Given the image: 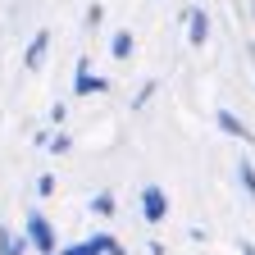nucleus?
<instances>
[{"instance_id":"1","label":"nucleus","mask_w":255,"mask_h":255,"mask_svg":"<svg viewBox=\"0 0 255 255\" xmlns=\"http://www.w3.org/2000/svg\"><path fill=\"white\" fill-rule=\"evenodd\" d=\"M23 237H27V246L37 251V255H59V237H55V223H50L41 210H27V219H23Z\"/></svg>"},{"instance_id":"2","label":"nucleus","mask_w":255,"mask_h":255,"mask_svg":"<svg viewBox=\"0 0 255 255\" xmlns=\"http://www.w3.org/2000/svg\"><path fill=\"white\" fill-rule=\"evenodd\" d=\"M59 255H128V251H123V242L114 233H91V237H82L73 246H59Z\"/></svg>"},{"instance_id":"3","label":"nucleus","mask_w":255,"mask_h":255,"mask_svg":"<svg viewBox=\"0 0 255 255\" xmlns=\"http://www.w3.org/2000/svg\"><path fill=\"white\" fill-rule=\"evenodd\" d=\"M141 219L146 223H164L169 219V191L164 187H141Z\"/></svg>"},{"instance_id":"4","label":"nucleus","mask_w":255,"mask_h":255,"mask_svg":"<svg viewBox=\"0 0 255 255\" xmlns=\"http://www.w3.org/2000/svg\"><path fill=\"white\" fill-rule=\"evenodd\" d=\"M214 123H219V132H223V137H233V141H242V146L255 141V132L246 128V119H237L233 110H214Z\"/></svg>"},{"instance_id":"5","label":"nucleus","mask_w":255,"mask_h":255,"mask_svg":"<svg viewBox=\"0 0 255 255\" xmlns=\"http://www.w3.org/2000/svg\"><path fill=\"white\" fill-rule=\"evenodd\" d=\"M101 91H110V82H105L101 73H91V64H87V59H78V73H73V96H101Z\"/></svg>"},{"instance_id":"6","label":"nucleus","mask_w":255,"mask_h":255,"mask_svg":"<svg viewBox=\"0 0 255 255\" xmlns=\"http://www.w3.org/2000/svg\"><path fill=\"white\" fill-rule=\"evenodd\" d=\"M187 41L191 46H205L210 41V14L196 5V9H187Z\"/></svg>"},{"instance_id":"7","label":"nucleus","mask_w":255,"mask_h":255,"mask_svg":"<svg viewBox=\"0 0 255 255\" xmlns=\"http://www.w3.org/2000/svg\"><path fill=\"white\" fill-rule=\"evenodd\" d=\"M46 50H50V32L41 27L37 37L27 41V50H23V69H41V64H46Z\"/></svg>"},{"instance_id":"8","label":"nucleus","mask_w":255,"mask_h":255,"mask_svg":"<svg viewBox=\"0 0 255 255\" xmlns=\"http://www.w3.org/2000/svg\"><path fill=\"white\" fill-rule=\"evenodd\" d=\"M27 251V237L18 228H0V255H23Z\"/></svg>"},{"instance_id":"9","label":"nucleus","mask_w":255,"mask_h":255,"mask_svg":"<svg viewBox=\"0 0 255 255\" xmlns=\"http://www.w3.org/2000/svg\"><path fill=\"white\" fill-rule=\"evenodd\" d=\"M237 182H242V191H246V196L255 201V164H251V159H246V155L237 159Z\"/></svg>"},{"instance_id":"10","label":"nucleus","mask_w":255,"mask_h":255,"mask_svg":"<svg viewBox=\"0 0 255 255\" xmlns=\"http://www.w3.org/2000/svg\"><path fill=\"white\" fill-rule=\"evenodd\" d=\"M132 46H137L132 32H114V37H110V55H114V59H128V55H132Z\"/></svg>"},{"instance_id":"11","label":"nucleus","mask_w":255,"mask_h":255,"mask_svg":"<svg viewBox=\"0 0 255 255\" xmlns=\"http://www.w3.org/2000/svg\"><path fill=\"white\" fill-rule=\"evenodd\" d=\"M91 214H101V219L114 214V196H110V191H96V196H91Z\"/></svg>"},{"instance_id":"12","label":"nucleus","mask_w":255,"mask_h":255,"mask_svg":"<svg viewBox=\"0 0 255 255\" xmlns=\"http://www.w3.org/2000/svg\"><path fill=\"white\" fill-rule=\"evenodd\" d=\"M50 155H64V150H73V141H69V132H50V146H46Z\"/></svg>"},{"instance_id":"13","label":"nucleus","mask_w":255,"mask_h":255,"mask_svg":"<svg viewBox=\"0 0 255 255\" xmlns=\"http://www.w3.org/2000/svg\"><path fill=\"white\" fill-rule=\"evenodd\" d=\"M37 196H55V178H50V173L37 178Z\"/></svg>"},{"instance_id":"14","label":"nucleus","mask_w":255,"mask_h":255,"mask_svg":"<svg viewBox=\"0 0 255 255\" xmlns=\"http://www.w3.org/2000/svg\"><path fill=\"white\" fill-rule=\"evenodd\" d=\"M101 23H105V9L91 5V9H87V27H101Z\"/></svg>"},{"instance_id":"15","label":"nucleus","mask_w":255,"mask_h":255,"mask_svg":"<svg viewBox=\"0 0 255 255\" xmlns=\"http://www.w3.org/2000/svg\"><path fill=\"white\" fill-rule=\"evenodd\" d=\"M150 96H155V82H146V87H141V91H137V101H132V110H141V105H146V101H150Z\"/></svg>"},{"instance_id":"16","label":"nucleus","mask_w":255,"mask_h":255,"mask_svg":"<svg viewBox=\"0 0 255 255\" xmlns=\"http://www.w3.org/2000/svg\"><path fill=\"white\" fill-rule=\"evenodd\" d=\"M64 119H69V105H64V101L50 105V123H64Z\"/></svg>"},{"instance_id":"17","label":"nucleus","mask_w":255,"mask_h":255,"mask_svg":"<svg viewBox=\"0 0 255 255\" xmlns=\"http://www.w3.org/2000/svg\"><path fill=\"white\" fill-rule=\"evenodd\" d=\"M242 255H255V242H242Z\"/></svg>"},{"instance_id":"18","label":"nucleus","mask_w":255,"mask_h":255,"mask_svg":"<svg viewBox=\"0 0 255 255\" xmlns=\"http://www.w3.org/2000/svg\"><path fill=\"white\" fill-rule=\"evenodd\" d=\"M251 18H255V0H251Z\"/></svg>"}]
</instances>
